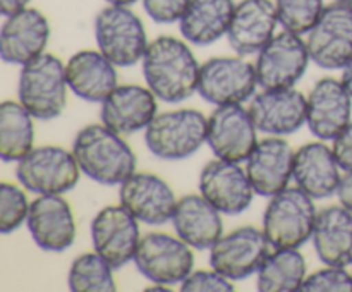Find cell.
<instances>
[{"mask_svg": "<svg viewBox=\"0 0 352 292\" xmlns=\"http://www.w3.org/2000/svg\"><path fill=\"white\" fill-rule=\"evenodd\" d=\"M199 192L223 215H241L253 203V184L246 168L237 161L217 160L203 167L199 174Z\"/></svg>", "mask_w": 352, "mask_h": 292, "instance_id": "obj_15", "label": "cell"}, {"mask_svg": "<svg viewBox=\"0 0 352 292\" xmlns=\"http://www.w3.org/2000/svg\"><path fill=\"white\" fill-rule=\"evenodd\" d=\"M119 199L140 222L164 225L172 220L177 206L174 191L162 177L148 172H134L120 184Z\"/></svg>", "mask_w": 352, "mask_h": 292, "instance_id": "obj_17", "label": "cell"}, {"mask_svg": "<svg viewBox=\"0 0 352 292\" xmlns=\"http://www.w3.org/2000/svg\"><path fill=\"white\" fill-rule=\"evenodd\" d=\"M280 24L272 0H241L236 3L227 38L239 55L260 54Z\"/></svg>", "mask_w": 352, "mask_h": 292, "instance_id": "obj_23", "label": "cell"}, {"mask_svg": "<svg viewBox=\"0 0 352 292\" xmlns=\"http://www.w3.org/2000/svg\"><path fill=\"white\" fill-rule=\"evenodd\" d=\"M140 220L122 205L100 210L91 222L93 247L113 268L134 261L141 243Z\"/></svg>", "mask_w": 352, "mask_h": 292, "instance_id": "obj_13", "label": "cell"}, {"mask_svg": "<svg viewBox=\"0 0 352 292\" xmlns=\"http://www.w3.org/2000/svg\"><path fill=\"white\" fill-rule=\"evenodd\" d=\"M72 153L86 177L103 186H120L136 172L129 144L105 124L82 127L72 143Z\"/></svg>", "mask_w": 352, "mask_h": 292, "instance_id": "obj_2", "label": "cell"}, {"mask_svg": "<svg viewBox=\"0 0 352 292\" xmlns=\"http://www.w3.org/2000/svg\"><path fill=\"white\" fill-rule=\"evenodd\" d=\"M309 60L308 43L301 34L284 30L258 54L254 64L258 85L263 89L294 88L296 82L305 76Z\"/></svg>", "mask_w": 352, "mask_h": 292, "instance_id": "obj_10", "label": "cell"}, {"mask_svg": "<svg viewBox=\"0 0 352 292\" xmlns=\"http://www.w3.org/2000/svg\"><path fill=\"white\" fill-rule=\"evenodd\" d=\"M31 0H0V12L3 17L26 9Z\"/></svg>", "mask_w": 352, "mask_h": 292, "instance_id": "obj_39", "label": "cell"}, {"mask_svg": "<svg viewBox=\"0 0 352 292\" xmlns=\"http://www.w3.org/2000/svg\"><path fill=\"white\" fill-rule=\"evenodd\" d=\"M182 292H232L234 284L217 270L191 271L181 284Z\"/></svg>", "mask_w": 352, "mask_h": 292, "instance_id": "obj_35", "label": "cell"}, {"mask_svg": "<svg viewBox=\"0 0 352 292\" xmlns=\"http://www.w3.org/2000/svg\"><path fill=\"white\" fill-rule=\"evenodd\" d=\"M81 175L72 151L60 146L33 148L17 161L16 177L34 194H64L76 188Z\"/></svg>", "mask_w": 352, "mask_h": 292, "instance_id": "obj_7", "label": "cell"}, {"mask_svg": "<svg viewBox=\"0 0 352 292\" xmlns=\"http://www.w3.org/2000/svg\"><path fill=\"white\" fill-rule=\"evenodd\" d=\"M340 81L344 82V86H346L347 91H349L352 96V60L342 69V79H340Z\"/></svg>", "mask_w": 352, "mask_h": 292, "instance_id": "obj_40", "label": "cell"}, {"mask_svg": "<svg viewBox=\"0 0 352 292\" xmlns=\"http://www.w3.org/2000/svg\"><path fill=\"white\" fill-rule=\"evenodd\" d=\"M222 212L201 194H188L175 206L172 223L175 234L195 249H210L223 236Z\"/></svg>", "mask_w": 352, "mask_h": 292, "instance_id": "obj_26", "label": "cell"}, {"mask_svg": "<svg viewBox=\"0 0 352 292\" xmlns=\"http://www.w3.org/2000/svg\"><path fill=\"white\" fill-rule=\"evenodd\" d=\"M34 117L21 102H3L0 105V158L19 161L33 150Z\"/></svg>", "mask_w": 352, "mask_h": 292, "instance_id": "obj_30", "label": "cell"}, {"mask_svg": "<svg viewBox=\"0 0 352 292\" xmlns=\"http://www.w3.org/2000/svg\"><path fill=\"white\" fill-rule=\"evenodd\" d=\"M309 57L322 69H344L352 60V3L332 2L308 33Z\"/></svg>", "mask_w": 352, "mask_h": 292, "instance_id": "obj_9", "label": "cell"}, {"mask_svg": "<svg viewBox=\"0 0 352 292\" xmlns=\"http://www.w3.org/2000/svg\"><path fill=\"white\" fill-rule=\"evenodd\" d=\"M65 65L52 54H41L21 65L17 96L38 120L57 119L67 105Z\"/></svg>", "mask_w": 352, "mask_h": 292, "instance_id": "obj_3", "label": "cell"}, {"mask_svg": "<svg viewBox=\"0 0 352 292\" xmlns=\"http://www.w3.org/2000/svg\"><path fill=\"white\" fill-rule=\"evenodd\" d=\"M116 67L100 50L78 52L65 64L69 89L86 102L102 103L117 88Z\"/></svg>", "mask_w": 352, "mask_h": 292, "instance_id": "obj_25", "label": "cell"}, {"mask_svg": "<svg viewBox=\"0 0 352 292\" xmlns=\"http://www.w3.org/2000/svg\"><path fill=\"white\" fill-rule=\"evenodd\" d=\"M144 133L148 150L160 160H186L206 141L208 119L192 109H179L160 113Z\"/></svg>", "mask_w": 352, "mask_h": 292, "instance_id": "obj_5", "label": "cell"}, {"mask_svg": "<svg viewBox=\"0 0 352 292\" xmlns=\"http://www.w3.org/2000/svg\"><path fill=\"white\" fill-rule=\"evenodd\" d=\"M268 246L270 243L263 230L241 227L210 247V265L230 280H243L256 273L267 258Z\"/></svg>", "mask_w": 352, "mask_h": 292, "instance_id": "obj_14", "label": "cell"}, {"mask_svg": "<svg viewBox=\"0 0 352 292\" xmlns=\"http://www.w3.org/2000/svg\"><path fill=\"white\" fill-rule=\"evenodd\" d=\"M199 69L188 43L174 36L155 38L143 57L148 88L167 103H181L198 93Z\"/></svg>", "mask_w": 352, "mask_h": 292, "instance_id": "obj_1", "label": "cell"}, {"mask_svg": "<svg viewBox=\"0 0 352 292\" xmlns=\"http://www.w3.org/2000/svg\"><path fill=\"white\" fill-rule=\"evenodd\" d=\"M134 265L143 277L153 284H182L195 268L191 246L181 237L151 232L141 237Z\"/></svg>", "mask_w": 352, "mask_h": 292, "instance_id": "obj_8", "label": "cell"}, {"mask_svg": "<svg viewBox=\"0 0 352 292\" xmlns=\"http://www.w3.org/2000/svg\"><path fill=\"white\" fill-rule=\"evenodd\" d=\"M313 246L320 261L329 267L352 265V212L340 206H329L316 216Z\"/></svg>", "mask_w": 352, "mask_h": 292, "instance_id": "obj_27", "label": "cell"}, {"mask_svg": "<svg viewBox=\"0 0 352 292\" xmlns=\"http://www.w3.org/2000/svg\"><path fill=\"white\" fill-rule=\"evenodd\" d=\"M50 24L45 14L26 7L6 17L0 30V57L6 64L24 65L45 52Z\"/></svg>", "mask_w": 352, "mask_h": 292, "instance_id": "obj_20", "label": "cell"}, {"mask_svg": "<svg viewBox=\"0 0 352 292\" xmlns=\"http://www.w3.org/2000/svg\"><path fill=\"white\" fill-rule=\"evenodd\" d=\"M301 292H352V273L346 267H329L305 278Z\"/></svg>", "mask_w": 352, "mask_h": 292, "instance_id": "obj_34", "label": "cell"}, {"mask_svg": "<svg viewBox=\"0 0 352 292\" xmlns=\"http://www.w3.org/2000/svg\"><path fill=\"white\" fill-rule=\"evenodd\" d=\"M116 268L98 253L79 254L69 268L67 285L72 292H113Z\"/></svg>", "mask_w": 352, "mask_h": 292, "instance_id": "obj_31", "label": "cell"}, {"mask_svg": "<svg viewBox=\"0 0 352 292\" xmlns=\"http://www.w3.org/2000/svg\"><path fill=\"white\" fill-rule=\"evenodd\" d=\"M337 2H346V3H352V0H337Z\"/></svg>", "mask_w": 352, "mask_h": 292, "instance_id": "obj_42", "label": "cell"}, {"mask_svg": "<svg viewBox=\"0 0 352 292\" xmlns=\"http://www.w3.org/2000/svg\"><path fill=\"white\" fill-rule=\"evenodd\" d=\"M234 10V0H191L179 21V30L189 43L212 45L227 34Z\"/></svg>", "mask_w": 352, "mask_h": 292, "instance_id": "obj_28", "label": "cell"}, {"mask_svg": "<svg viewBox=\"0 0 352 292\" xmlns=\"http://www.w3.org/2000/svg\"><path fill=\"white\" fill-rule=\"evenodd\" d=\"M107 3H113V5H133L138 0H105Z\"/></svg>", "mask_w": 352, "mask_h": 292, "instance_id": "obj_41", "label": "cell"}, {"mask_svg": "<svg viewBox=\"0 0 352 292\" xmlns=\"http://www.w3.org/2000/svg\"><path fill=\"white\" fill-rule=\"evenodd\" d=\"M337 196H339V201L344 208H347L352 212V170L346 172L340 179L339 189H337Z\"/></svg>", "mask_w": 352, "mask_h": 292, "instance_id": "obj_38", "label": "cell"}, {"mask_svg": "<svg viewBox=\"0 0 352 292\" xmlns=\"http://www.w3.org/2000/svg\"><path fill=\"white\" fill-rule=\"evenodd\" d=\"M294 168V151L280 136L258 141L246 160V172L254 192L272 198L289 186Z\"/></svg>", "mask_w": 352, "mask_h": 292, "instance_id": "obj_21", "label": "cell"}, {"mask_svg": "<svg viewBox=\"0 0 352 292\" xmlns=\"http://www.w3.org/2000/svg\"><path fill=\"white\" fill-rule=\"evenodd\" d=\"M333 155L344 172L352 170V122L333 139Z\"/></svg>", "mask_w": 352, "mask_h": 292, "instance_id": "obj_37", "label": "cell"}, {"mask_svg": "<svg viewBox=\"0 0 352 292\" xmlns=\"http://www.w3.org/2000/svg\"><path fill=\"white\" fill-rule=\"evenodd\" d=\"M340 165L333 150L322 141L308 143L294 153L292 179L313 199H325L337 194L340 184Z\"/></svg>", "mask_w": 352, "mask_h": 292, "instance_id": "obj_24", "label": "cell"}, {"mask_svg": "<svg viewBox=\"0 0 352 292\" xmlns=\"http://www.w3.org/2000/svg\"><path fill=\"white\" fill-rule=\"evenodd\" d=\"M248 110L258 131L268 136H291L306 124L308 100L294 88L263 89L254 95Z\"/></svg>", "mask_w": 352, "mask_h": 292, "instance_id": "obj_16", "label": "cell"}, {"mask_svg": "<svg viewBox=\"0 0 352 292\" xmlns=\"http://www.w3.org/2000/svg\"><path fill=\"white\" fill-rule=\"evenodd\" d=\"M26 223L36 246L50 253L69 249L76 239L72 208L62 194H41L31 201Z\"/></svg>", "mask_w": 352, "mask_h": 292, "instance_id": "obj_19", "label": "cell"}, {"mask_svg": "<svg viewBox=\"0 0 352 292\" xmlns=\"http://www.w3.org/2000/svg\"><path fill=\"white\" fill-rule=\"evenodd\" d=\"M157 96L150 88L138 85L117 86L102 102V124L126 136L146 129L157 117Z\"/></svg>", "mask_w": 352, "mask_h": 292, "instance_id": "obj_22", "label": "cell"}, {"mask_svg": "<svg viewBox=\"0 0 352 292\" xmlns=\"http://www.w3.org/2000/svg\"><path fill=\"white\" fill-rule=\"evenodd\" d=\"M278 21L285 31L296 34H308L322 16L323 0H275Z\"/></svg>", "mask_w": 352, "mask_h": 292, "instance_id": "obj_32", "label": "cell"}, {"mask_svg": "<svg viewBox=\"0 0 352 292\" xmlns=\"http://www.w3.org/2000/svg\"><path fill=\"white\" fill-rule=\"evenodd\" d=\"M258 291L296 292L301 291L306 278L305 256L298 249L280 247L268 253L256 271Z\"/></svg>", "mask_w": 352, "mask_h": 292, "instance_id": "obj_29", "label": "cell"}, {"mask_svg": "<svg viewBox=\"0 0 352 292\" xmlns=\"http://www.w3.org/2000/svg\"><path fill=\"white\" fill-rule=\"evenodd\" d=\"M258 76L253 64L237 57H215L199 69L198 93L212 105L243 103L256 91Z\"/></svg>", "mask_w": 352, "mask_h": 292, "instance_id": "obj_11", "label": "cell"}, {"mask_svg": "<svg viewBox=\"0 0 352 292\" xmlns=\"http://www.w3.org/2000/svg\"><path fill=\"white\" fill-rule=\"evenodd\" d=\"M306 100V124L318 139L333 141L352 122V96L339 79H320Z\"/></svg>", "mask_w": 352, "mask_h": 292, "instance_id": "obj_18", "label": "cell"}, {"mask_svg": "<svg viewBox=\"0 0 352 292\" xmlns=\"http://www.w3.org/2000/svg\"><path fill=\"white\" fill-rule=\"evenodd\" d=\"M258 129L241 103L219 105L208 117L206 143L217 158L246 161L258 144Z\"/></svg>", "mask_w": 352, "mask_h": 292, "instance_id": "obj_12", "label": "cell"}, {"mask_svg": "<svg viewBox=\"0 0 352 292\" xmlns=\"http://www.w3.org/2000/svg\"><path fill=\"white\" fill-rule=\"evenodd\" d=\"M30 205L26 194L17 186L0 184V232L10 234L19 229L28 220Z\"/></svg>", "mask_w": 352, "mask_h": 292, "instance_id": "obj_33", "label": "cell"}, {"mask_svg": "<svg viewBox=\"0 0 352 292\" xmlns=\"http://www.w3.org/2000/svg\"><path fill=\"white\" fill-rule=\"evenodd\" d=\"M315 203L301 188H285L274 194L265 208L263 232L275 249H298L313 237L316 223Z\"/></svg>", "mask_w": 352, "mask_h": 292, "instance_id": "obj_4", "label": "cell"}, {"mask_svg": "<svg viewBox=\"0 0 352 292\" xmlns=\"http://www.w3.org/2000/svg\"><path fill=\"white\" fill-rule=\"evenodd\" d=\"M191 0H143V7L151 21L158 24L179 23Z\"/></svg>", "mask_w": 352, "mask_h": 292, "instance_id": "obj_36", "label": "cell"}, {"mask_svg": "<svg viewBox=\"0 0 352 292\" xmlns=\"http://www.w3.org/2000/svg\"><path fill=\"white\" fill-rule=\"evenodd\" d=\"M95 40L98 50L117 67H133L143 60L148 48L143 21L129 5L109 3L95 17Z\"/></svg>", "mask_w": 352, "mask_h": 292, "instance_id": "obj_6", "label": "cell"}]
</instances>
